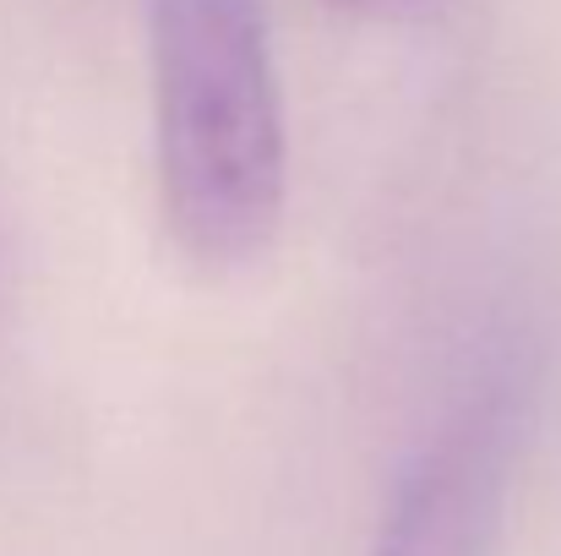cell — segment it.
I'll use <instances>...</instances> for the list:
<instances>
[{
	"label": "cell",
	"mask_w": 561,
	"mask_h": 556,
	"mask_svg": "<svg viewBox=\"0 0 561 556\" xmlns=\"http://www.w3.org/2000/svg\"><path fill=\"white\" fill-rule=\"evenodd\" d=\"M344 5H403V0H344Z\"/></svg>",
	"instance_id": "3957f363"
},
{
	"label": "cell",
	"mask_w": 561,
	"mask_h": 556,
	"mask_svg": "<svg viewBox=\"0 0 561 556\" xmlns=\"http://www.w3.org/2000/svg\"><path fill=\"white\" fill-rule=\"evenodd\" d=\"M513 431V393L502 382L474 393L403 469L376 556H491Z\"/></svg>",
	"instance_id": "7a4b0ae2"
},
{
	"label": "cell",
	"mask_w": 561,
	"mask_h": 556,
	"mask_svg": "<svg viewBox=\"0 0 561 556\" xmlns=\"http://www.w3.org/2000/svg\"><path fill=\"white\" fill-rule=\"evenodd\" d=\"M159 191L202 268L251 262L284 213L289 143L262 0H153Z\"/></svg>",
	"instance_id": "6da1fadb"
}]
</instances>
